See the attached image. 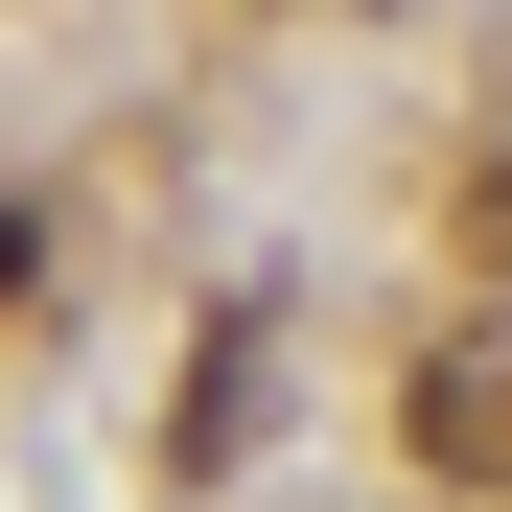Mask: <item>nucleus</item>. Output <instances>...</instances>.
<instances>
[{"label":"nucleus","instance_id":"obj_1","mask_svg":"<svg viewBox=\"0 0 512 512\" xmlns=\"http://www.w3.org/2000/svg\"><path fill=\"white\" fill-rule=\"evenodd\" d=\"M0 303H24V210H0Z\"/></svg>","mask_w":512,"mask_h":512}]
</instances>
